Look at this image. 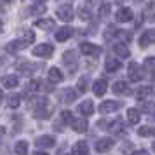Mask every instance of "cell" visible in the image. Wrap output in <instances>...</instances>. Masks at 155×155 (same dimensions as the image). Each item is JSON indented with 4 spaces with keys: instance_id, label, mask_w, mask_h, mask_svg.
Listing matches in <instances>:
<instances>
[{
    "instance_id": "obj_1",
    "label": "cell",
    "mask_w": 155,
    "mask_h": 155,
    "mask_svg": "<svg viewBox=\"0 0 155 155\" xmlns=\"http://www.w3.org/2000/svg\"><path fill=\"white\" fill-rule=\"evenodd\" d=\"M51 113H52V110H51V106H49V103H47V99L42 98L38 103H37V108L33 110V117H35V119L45 120V119H49V117H51Z\"/></svg>"
},
{
    "instance_id": "obj_2",
    "label": "cell",
    "mask_w": 155,
    "mask_h": 155,
    "mask_svg": "<svg viewBox=\"0 0 155 155\" xmlns=\"http://www.w3.org/2000/svg\"><path fill=\"white\" fill-rule=\"evenodd\" d=\"M78 49H80L82 54H85V56H92V58H98L99 54L103 52V49H101L99 45H94V44H91V42H82L80 45H78Z\"/></svg>"
},
{
    "instance_id": "obj_3",
    "label": "cell",
    "mask_w": 155,
    "mask_h": 155,
    "mask_svg": "<svg viewBox=\"0 0 155 155\" xmlns=\"http://www.w3.org/2000/svg\"><path fill=\"white\" fill-rule=\"evenodd\" d=\"M122 101H103L101 105H99V113H103V115H106V113H112V112H117V110H120L122 108Z\"/></svg>"
},
{
    "instance_id": "obj_4",
    "label": "cell",
    "mask_w": 155,
    "mask_h": 155,
    "mask_svg": "<svg viewBox=\"0 0 155 155\" xmlns=\"http://www.w3.org/2000/svg\"><path fill=\"white\" fill-rule=\"evenodd\" d=\"M52 52H54V45H51V44H40V45L33 47V56L37 58H51Z\"/></svg>"
},
{
    "instance_id": "obj_5",
    "label": "cell",
    "mask_w": 155,
    "mask_h": 155,
    "mask_svg": "<svg viewBox=\"0 0 155 155\" xmlns=\"http://www.w3.org/2000/svg\"><path fill=\"white\" fill-rule=\"evenodd\" d=\"M127 77L131 82H140L143 80V73H141V66L138 63H131L127 66Z\"/></svg>"
},
{
    "instance_id": "obj_6",
    "label": "cell",
    "mask_w": 155,
    "mask_h": 155,
    "mask_svg": "<svg viewBox=\"0 0 155 155\" xmlns=\"http://www.w3.org/2000/svg\"><path fill=\"white\" fill-rule=\"evenodd\" d=\"M56 16L61 19V21H66V23H70L73 18H75V12H73V9H71V5H61V7L56 11Z\"/></svg>"
},
{
    "instance_id": "obj_7",
    "label": "cell",
    "mask_w": 155,
    "mask_h": 155,
    "mask_svg": "<svg viewBox=\"0 0 155 155\" xmlns=\"http://www.w3.org/2000/svg\"><path fill=\"white\" fill-rule=\"evenodd\" d=\"M133 18H134V12L131 7H120L117 11V14H115V19L119 23H129L133 21Z\"/></svg>"
},
{
    "instance_id": "obj_8",
    "label": "cell",
    "mask_w": 155,
    "mask_h": 155,
    "mask_svg": "<svg viewBox=\"0 0 155 155\" xmlns=\"http://www.w3.org/2000/svg\"><path fill=\"white\" fill-rule=\"evenodd\" d=\"M35 143L38 148H52L56 145V138L51 136V134H45V136H38L35 140Z\"/></svg>"
},
{
    "instance_id": "obj_9",
    "label": "cell",
    "mask_w": 155,
    "mask_h": 155,
    "mask_svg": "<svg viewBox=\"0 0 155 155\" xmlns=\"http://www.w3.org/2000/svg\"><path fill=\"white\" fill-rule=\"evenodd\" d=\"M113 143H115V141H113L112 138H99V140L96 141L94 148H96V152H99V153H105V152H108V150L113 147Z\"/></svg>"
},
{
    "instance_id": "obj_10",
    "label": "cell",
    "mask_w": 155,
    "mask_h": 155,
    "mask_svg": "<svg viewBox=\"0 0 155 155\" xmlns=\"http://www.w3.org/2000/svg\"><path fill=\"white\" fill-rule=\"evenodd\" d=\"M75 99H77V92L73 91L71 87H66V89H63V91L59 92V101H61V103H68V105H70Z\"/></svg>"
},
{
    "instance_id": "obj_11",
    "label": "cell",
    "mask_w": 155,
    "mask_h": 155,
    "mask_svg": "<svg viewBox=\"0 0 155 155\" xmlns=\"http://www.w3.org/2000/svg\"><path fill=\"white\" fill-rule=\"evenodd\" d=\"M155 42V30H147V31H143V35L140 37V45L145 49L148 45H152Z\"/></svg>"
},
{
    "instance_id": "obj_12",
    "label": "cell",
    "mask_w": 155,
    "mask_h": 155,
    "mask_svg": "<svg viewBox=\"0 0 155 155\" xmlns=\"http://www.w3.org/2000/svg\"><path fill=\"white\" fill-rule=\"evenodd\" d=\"M35 26L40 30H54L56 28V21L52 19V18H40V19H37L35 21Z\"/></svg>"
},
{
    "instance_id": "obj_13",
    "label": "cell",
    "mask_w": 155,
    "mask_h": 155,
    "mask_svg": "<svg viewBox=\"0 0 155 155\" xmlns=\"http://www.w3.org/2000/svg\"><path fill=\"white\" fill-rule=\"evenodd\" d=\"M63 63L68 66L70 64V71L75 70V66H77V52L75 51H66L63 54Z\"/></svg>"
},
{
    "instance_id": "obj_14",
    "label": "cell",
    "mask_w": 155,
    "mask_h": 155,
    "mask_svg": "<svg viewBox=\"0 0 155 155\" xmlns=\"http://www.w3.org/2000/svg\"><path fill=\"white\" fill-rule=\"evenodd\" d=\"M108 89V82H106V78H98L94 84H92V91L96 96H103Z\"/></svg>"
},
{
    "instance_id": "obj_15",
    "label": "cell",
    "mask_w": 155,
    "mask_h": 155,
    "mask_svg": "<svg viewBox=\"0 0 155 155\" xmlns=\"http://www.w3.org/2000/svg\"><path fill=\"white\" fill-rule=\"evenodd\" d=\"M71 35H73V28H71V26H61V28L56 31V40L58 42H64V40H68Z\"/></svg>"
},
{
    "instance_id": "obj_16",
    "label": "cell",
    "mask_w": 155,
    "mask_h": 155,
    "mask_svg": "<svg viewBox=\"0 0 155 155\" xmlns=\"http://www.w3.org/2000/svg\"><path fill=\"white\" fill-rule=\"evenodd\" d=\"M112 91L115 92V94H131V87H129V84L127 82H124V80H117L115 84H113Z\"/></svg>"
},
{
    "instance_id": "obj_17",
    "label": "cell",
    "mask_w": 155,
    "mask_h": 155,
    "mask_svg": "<svg viewBox=\"0 0 155 155\" xmlns=\"http://www.w3.org/2000/svg\"><path fill=\"white\" fill-rule=\"evenodd\" d=\"M70 126H71V129H73L75 133H85V131H87V127H89V124H87V120H85V119L80 117V119H73V120H71Z\"/></svg>"
},
{
    "instance_id": "obj_18",
    "label": "cell",
    "mask_w": 155,
    "mask_h": 155,
    "mask_svg": "<svg viewBox=\"0 0 155 155\" xmlns=\"http://www.w3.org/2000/svg\"><path fill=\"white\" fill-rule=\"evenodd\" d=\"M92 112H94V103H92L91 99H85V101H82L78 105V113H82L84 117L92 115Z\"/></svg>"
},
{
    "instance_id": "obj_19",
    "label": "cell",
    "mask_w": 155,
    "mask_h": 155,
    "mask_svg": "<svg viewBox=\"0 0 155 155\" xmlns=\"http://www.w3.org/2000/svg\"><path fill=\"white\" fill-rule=\"evenodd\" d=\"M16 68H18V71L23 73V75H31V73L37 70V64L35 63H30V61H25V63H19Z\"/></svg>"
},
{
    "instance_id": "obj_20",
    "label": "cell",
    "mask_w": 155,
    "mask_h": 155,
    "mask_svg": "<svg viewBox=\"0 0 155 155\" xmlns=\"http://www.w3.org/2000/svg\"><path fill=\"white\" fill-rule=\"evenodd\" d=\"M113 52H115L119 58H129L131 56V51L127 49V45L126 44H122V42L113 44Z\"/></svg>"
},
{
    "instance_id": "obj_21",
    "label": "cell",
    "mask_w": 155,
    "mask_h": 155,
    "mask_svg": "<svg viewBox=\"0 0 155 155\" xmlns=\"http://www.w3.org/2000/svg\"><path fill=\"white\" fill-rule=\"evenodd\" d=\"M26 45H28V42H26V40H12V42L7 44V51L14 54V52H18V51L26 49Z\"/></svg>"
},
{
    "instance_id": "obj_22",
    "label": "cell",
    "mask_w": 155,
    "mask_h": 155,
    "mask_svg": "<svg viewBox=\"0 0 155 155\" xmlns=\"http://www.w3.org/2000/svg\"><path fill=\"white\" fill-rule=\"evenodd\" d=\"M71 153L73 155H87L89 153V147H87V143L85 141H77L73 148H71Z\"/></svg>"
},
{
    "instance_id": "obj_23",
    "label": "cell",
    "mask_w": 155,
    "mask_h": 155,
    "mask_svg": "<svg viewBox=\"0 0 155 155\" xmlns=\"http://www.w3.org/2000/svg\"><path fill=\"white\" fill-rule=\"evenodd\" d=\"M124 129H126V124H124L122 119L113 120V122H110V126H108V131H112L113 134H120Z\"/></svg>"
},
{
    "instance_id": "obj_24",
    "label": "cell",
    "mask_w": 155,
    "mask_h": 155,
    "mask_svg": "<svg viewBox=\"0 0 155 155\" xmlns=\"http://www.w3.org/2000/svg\"><path fill=\"white\" fill-rule=\"evenodd\" d=\"M18 84H19V80H18L16 75H5V77H2V85L7 87V89H14V87H18Z\"/></svg>"
},
{
    "instance_id": "obj_25",
    "label": "cell",
    "mask_w": 155,
    "mask_h": 155,
    "mask_svg": "<svg viewBox=\"0 0 155 155\" xmlns=\"http://www.w3.org/2000/svg\"><path fill=\"white\" fill-rule=\"evenodd\" d=\"M64 78L63 71L59 70V68H56V66H52V68H49V80H52L54 84H58V82H61Z\"/></svg>"
},
{
    "instance_id": "obj_26",
    "label": "cell",
    "mask_w": 155,
    "mask_h": 155,
    "mask_svg": "<svg viewBox=\"0 0 155 155\" xmlns=\"http://www.w3.org/2000/svg\"><path fill=\"white\" fill-rule=\"evenodd\" d=\"M140 119H141V115H140V110L138 108H129L127 110V120H129V124L136 126L140 122Z\"/></svg>"
},
{
    "instance_id": "obj_27",
    "label": "cell",
    "mask_w": 155,
    "mask_h": 155,
    "mask_svg": "<svg viewBox=\"0 0 155 155\" xmlns=\"http://www.w3.org/2000/svg\"><path fill=\"white\" fill-rule=\"evenodd\" d=\"M143 101V105H141V108L145 110V112H148V113H152L155 110V99H152V94L148 96V98H145V99H141Z\"/></svg>"
},
{
    "instance_id": "obj_28",
    "label": "cell",
    "mask_w": 155,
    "mask_h": 155,
    "mask_svg": "<svg viewBox=\"0 0 155 155\" xmlns=\"http://www.w3.org/2000/svg\"><path fill=\"white\" fill-rule=\"evenodd\" d=\"M122 66V63H120L119 59H106V63H105V68L106 71H110V73H113V71H117Z\"/></svg>"
},
{
    "instance_id": "obj_29",
    "label": "cell",
    "mask_w": 155,
    "mask_h": 155,
    "mask_svg": "<svg viewBox=\"0 0 155 155\" xmlns=\"http://www.w3.org/2000/svg\"><path fill=\"white\" fill-rule=\"evenodd\" d=\"M14 153L26 155L28 153V143H26V141H18V143L14 145Z\"/></svg>"
},
{
    "instance_id": "obj_30",
    "label": "cell",
    "mask_w": 155,
    "mask_h": 155,
    "mask_svg": "<svg viewBox=\"0 0 155 155\" xmlns=\"http://www.w3.org/2000/svg\"><path fill=\"white\" fill-rule=\"evenodd\" d=\"M112 12V4H101V7L98 9V16L101 19H106Z\"/></svg>"
},
{
    "instance_id": "obj_31",
    "label": "cell",
    "mask_w": 155,
    "mask_h": 155,
    "mask_svg": "<svg viewBox=\"0 0 155 155\" xmlns=\"http://www.w3.org/2000/svg\"><path fill=\"white\" fill-rule=\"evenodd\" d=\"M78 16H80L82 21H91L92 12H91V9H89V5H84V7L78 9Z\"/></svg>"
},
{
    "instance_id": "obj_32",
    "label": "cell",
    "mask_w": 155,
    "mask_h": 155,
    "mask_svg": "<svg viewBox=\"0 0 155 155\" xmlns=\"http://www.w3.org/2000/svg\"><path fill=\"white\" fill-rule=\"evenodd\" d=\"M150 94H152V87H150V85H145V87L138 89V92H136V98H138V99H145V98H148Z\"/></svg>"
},
{
    "instance_id": "obj_33",
    "label": "cell",
    "mask_w": 155,
    "mask_h": 155,
    "mask_svg": "<svg viewBox=\"0 0 155 155\" xmlns=\"http://www.w3.org/2000/svg\"><path fill=\"white\" fill-rule=\"evenodd\" d=\"M19 103H21V96H19V94H11V96H9L7 105L11 106V108H18Z\"/></svg>"
},
{
    "instance_id": "obj_34",
    "label": "cell",
    "mask_w": 155,
    "mask_h": 155,
    "mask_svg": "<svg viewBox=\"0 0 155 155\" xmlns=\"http://www.w3.org/2000/svg\"><path fill=\"white\" fill-rule=\"evenodd\" d=\"M87 85H89V77H87V75H84V77H82L80 80H78L77 87H78V91H80L82 94H84V92L87 91Z\"/></svg>"
},
{
    "instance_id": "obj_35",
    "label": "cell",
    "mask_w": 155,
    "mask_h": 155,
    "mask_svg": "<svg viewBox=\"0 0 155 155\" xmlns=\"http://www.w3.org/2000/svg\"><path fill=\"white\" fill-rule=\"evenodd\" d=\"M145 70L155 75V58H147L145 59Z\"/></svg>"
},
{
    "instance_id": "obj_36",
    "label": "cell",
    "mask_w": 155,
    "mask_h": 155,
    "mask_svg": "<svg viewBox=\"0 0 155 155\" xmlns=\"http://www.w3.org/2000/svg\"><path fill=\"white\" fill-rule=\"evenodd\" d=\"M59 117H61V120H63L64 124H71V120H73V113H71L70 110H63Z\"/></svg>"
},
{
    "instance_id": "obj_37",
    "label": "cell",
    "mask_w": 155,
    "mask_h": 155,
    "mask_svg": "<svg viewBox=\"0 0 155 155\" xmlns=\"http://www.w3.org/2000/svg\"><path fill=\"white\" fill-rule=\"evenodd\" d=\"M117 35H120V30H117L115 26H110V28L106 30L105 38H106V40H110V38H113V37H117Z\"/></svg>"
},
{
    "instance_id": "obj_38",
    "label": "cell",
    "mask_w": 155,
    "mask_h": 155,
    "mask_svg": "<svg viewBox=\"0 0 155 155\" xmlns=\"http://www.w3.org/2000/svg\"><path fill=\"white\" fill-rule=\"evenodd\" d=\"M40 85H42L40 80H31V82L28 84V92H37L38 89H40Z\"/></svg>"
},
{
    "instance_id": "obj_39",
    "label": "cell",
    "mask_w": 155,
    "mask_h": 155,
    "mask_svg": "<svg viewBox=\"0 0 155 155\" xmlns=\"http://www.w3.org/2000/svg\"><path fill=\"white\" fill-rule=\"evenodd\" d=\"M138 134H140V136H143V138L152 136V129H150L148 126H141V127H138Z\"/></svg>"
},
{
    "instance_id": "obj_40",
    "label": "cell",
    "mask_w": 155,
    "mask_h": 155,
    "mask_svg": "<svg viewBox=\"0 0 155 155\" xmlns=\"http://www.w3.org/2000/svg\"><path fill=\"white\" fill-rule=\"evenodd\" d=\"M25 40L28 44H33L35 42V33H33L31 30H26V31H25Z\"/></svg>"
},
{
    "instance_id": "obj_41",
    "label": "cell",
    "mask_w": 155,
    "mask_h": 155,
    "mask_svg": "<svg viewBox=\"0 0 155 155\" xmlns=\"http://www.w3.org/2000/svg\"><path fill=\"white\" fill-rule=\"evenodd\" d=\"M120 152H124V153H129V152H133V147H131V143L126 141L122 147H120Z\"/></svg>"
},
{
    "instance_id": "obj_42",
    "label": "cell",
    "mask_w": 155,
    "mask_h": 155,
    "mask_svg": "<svg viewBox=\"0 0 155 155\" xmlns=\"http://www.w3.org/2000/svg\"><path fill=\"white\" fill-rule=\"evenodd\" d=\"M52 84H54V82H52V80H51V84H44V91H52V89H54V87H52Z\"/></svg>"
},
{
    "instance_id": "obj_43",
    "label": "cell",
    "mask_w": 155,
    "mask_h": 155,
    "mask_svg": "<svg viewBox=\"0 0 155 155\" xmlns=\"http://www.w3.org/2000/svg\"><path fill=\"white\" fill-rule=\"evenodd\" d=\"M4 134H5V127H4V126H0V138H2Z\"/></svg>"
},
{
    "instance_id": "obj_44",
    "label": "cell",
    "mask_w": 155,
    "mask_h": 155,
    "mask_svg": "<svg viewBox=\"0 0 155 155\" xmlns=\"http://www.w3.org/2000/svg\"><path fill=\"white\" fill-rule=\"evenodd\" d=\"M2 98H4V92H2V89H0V101H2Z\"/></svg>"
},
{
    "instance_id": "obj_45",
    "label": "cell",
    "mask_w": 155,
    "mask_h": 155,
    "mask_svg": "<svg viewBox=\"0 0 155 155\" xmlns=\"http://www.w3.org/2000/svg\"><path fill=\"white\" fill-rule=\"evenodd\" d=\"M150 119H153V120H155V112L152 113V115H150Z\"/></svg>"
},
{
    "instance_id": "obj_46",
    "label": "cell",
    "mask_w": 155,
    "mask_h": 155,
    "mask_svg": "<svg viewBox=\"0 0 155 155\" xmlns=\"http://www.w3.org/2000/svg\"><path fill=\"white\" fill-rule=\"evenodd\" d=\"M37 2H38V4H44V2H47V0H37Z\"/></svg>"
},
{
    "instance_id": "obj_47",
    "label": "cell",
    "mask_w": 155,
    "mask_h": 155,
    "mask_svg": "<svg viewBox=\"0 0 155 155\" xmlns=\"http://www.w3.org/2000/svg\"><path fill=\"white\" fill-rule=\"evenodd\" d=\"M152 136H155V129H152Z\"/></svg>"
},
{
    "instance_id": "obj_48",
    "label": "cell",
    "mask_w": 155,
    "mask_h": 155,
    "mask_svg": "<svg viewBox=\"0 0 155 155\" xmlns=\"http://www.w3.org/2000/svg\"><path fill=\"white\" fill-rule=\"evenodd\" d=\"M152 150H153V152H155V143H153V147H152Z\"/></svg>"
},
{
    "instance_id": "obj_49",
    "label": "cell",
    "mask_w": 155,
    "mask_h": 155,
    "mask_svg": "<svg viewBox=\"0 0 155 155\" xmlns=\"http://www.w3.org/2000/svg\"><path fill=\"white\" fill-rule=\"evenodd\" d=\"M58 2H68V0H58Z\"/></svg>"
},
{
    "instance_id": "obj_50",
    "label": "cell",
    "mask_w": 155,
    "mask_h": 155,
    "mask_svg": "<svg viewBox=\"0 0 155 155\" xmlns=\"http://www.w3.org/2000/svg\"><path fill=\"white\" fill-rule=\"evenodd\" d=\"M0 31H2V21H0Z\"/></svg>"
},
{
    "instance_id": "obj_51",
    "label": "cell",
    "mask_w": 155,
    "mask_h": 155,
    "mask_svg": "<svg viewBox=\"0 0 155 155\" xmlns=\"http://www.w3.org/2000/svg\"><path fill=\"white\" fill-rule=\"evenodd\" d=\"M5 2H9V0H5Z\"/></svg>"
}]
</instances>
